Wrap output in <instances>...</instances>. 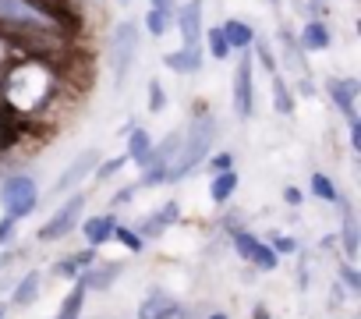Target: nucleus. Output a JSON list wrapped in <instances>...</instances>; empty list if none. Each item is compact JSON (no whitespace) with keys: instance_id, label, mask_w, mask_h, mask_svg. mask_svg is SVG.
Segmentation results:
<instances>
[{"instance_id":"nucleus-23","label":"nucleus","mask_w":361,"mask_h":319,"mask_svg":"<svg viewBox=\"0 0 361 319\" xmlns=\"http://www.w3.org/2000/svg\"><path fill=\"white\" fill-rule=\"evenodd\" d=\"M82 301H85V284L78 280V287L64 298V308H61V315L57 319H78V312H82Z\"/></svg>"},{"instance_id":"nucleus-4","label":"nucleus","mask_w":361,"mask_h":319,"mask_svg":"<svg viewBox=\"0 0 361 319\" xmlns=\"http://www.w3.org/2000/svg\"><path fill=\"white\" fill-rule=\"evenodd\" d=\"M135 50H138V25L135 22H121L114 29V40H110V64H114V85L117 89L124 85V78L131 71Z\"/></svg>"},{"instance_id":"nucleus-22","label":"nucleus","mask_w":361,"mask_h":319,"mask_svg":"<svg viewBox=\"0 0 361 319\" xmlns=\"http://www.w3.org/2000/svg\"><path fill=\"white\" fill-rule=\"evenodd\" d=\"M36 294H39V273H29L15 287V305H29V301H36Z\"/></svg>"},{"instance_id":"nucleus-2","label":"nucleus","mask_w":361,"mask_h":319,"mask_svg":"<svg viewBox=\"0 0 361 319\" xmlns=\"http://www.w3.org/2000/svg\"><path fill=\"white\" fill-rule=\"evenodd\" d=\"M177 29H180V54L166 57V68L173 71H199L202 68V0H188L177 11Z\"/></svg>"},{"instance_id":"nucleus-13","label":"nucleus","mask_w":361,"mask_h":319,"mask_svg":"<svg viewBox=\"0 0 361 319\" xmlns=\"http://www.w3.org/2000/svg\"><path fill=\"white\" fill-rule=\"evenodd\" d=\"M114 227H117V220L114 217H92V220H85V241L96 248V245H103V241H110L114 238Z\"/></svg>"},{"instance_id":"nucleus-9","label":"nucleus","mask_w":361,"mask_h":319,"mask_svg":"<svg viewBox=\"0 0 361 319\" xmlns=\"http://www.w3.org/2000/svg\"><path fill=\"white\" fill-rule=\"evenodd\" d=\"M99 160V152L96 149H85L82 156H75L71 164H68V171L61 174V181H57V192H68V188H75V185H82L89 174H92V164Z\"/></svg>"},{"instance_id":"nucleus-39","label":"nucleus","mask_w":361,"mask_h":319,"mask_svg":"<svg viewBox=\"0 0 361 319\" xmlns=\"http://www.w3.org/2000/svg\"><path fill=\"white\" fill-rule=\"evenodd\" d=\"M0 319H4V312H0Z\"/></svg>"},{"instance_id":"nucleus-31","label":"nucleus","mask_w":361,"mask_h":319,"mask_svg":"<svg viewBox=\"0 0 361 319\" xmlns=\"http://www.w3.org/2000/svg\"><path fill=\"white\" fill-rule=\"evenodd\" d=\"M231 164H234V156H231V152L213 156V171H216V174H220V171H231Z\"/></svg>"},{"instance_id":"nucleus-36","label":"nucleus","mask_w":361,"mask_h":319,"mask_svg":"<svg viewBox=\"0 0 361 319\" xmlns=\"http://www.w3.org/2000/svg\"><path fill=\"white\" fill-rule=\"evenodd\" d=\"M255 319H269V315H266V308H255Z\"/></svg>"},{"instance_id":"nucleus-33","label":"nucleus","mask_w":361,"mask_h":319,"mask_svg":"<svg viewBox=\"0 0 361 319\" xmlns=\"http://www.w3.org/2000/svg\"><path fill=\"white\" fill-rule=\"evenodd\" d=\"M283 199H287L290 206H298V203H301L305 195H301V188H287V192H283Z\"/></svg>"},{"instance_id":"nucleus-26","label":"nucleus","mask_w":361,"mask_h":319,"mask_svg":"<svg viewBox=\"0 0 361 319\" xmlns=\"http://www.w3.org/2000/svg\"><path fill=\"white\" fill-rule=\"evenodd\" d=\"M114 238H117V241H124V245H128L131 252H142V248H145V238H142L138 231H128V227H114Z\"/></svg>"},{"instance_id":"nucleus-27","label":"nucleus","mask_w":361,"mask_h":319,"mask_svg":"<svg viewBox=\"0 0 361 319\" xmlns=\"http://www.w3.org/2000/svg\"><path fill=\"white\" fill-rule=\"evenodd\" d=\"M92 263V248L89 252H82V255H71V259H64V263H57V273H75V270H82V266H89Z\"/></svg>"},{"instance_id":"nucleus-8","label":"nucleus","mask_w":361,"mask_h":319,"mask_svg":"<svg viewBox=\"0 0 361 319\" xmlns=\"http://www.w3.org/2000/svg\"><path fill=\"white\" fill-rule=\"evenodd\" d=\"M234 248L241 259L255 263L259 270H276V252L269 245H262L255 234H245V231H234Z\"/></svg>"},{"instance_id":"nucleus-15","label":"nucleus","mask_w":361,"mask_h":319,"mask_svg":"<svg viewBox=\"0 0 361 319\" xmlns=\"http://www.w3.org/2000/svg\"><path fill=\"white\" fill-rule=\"evenodd\" d=\"M124 270V263H106V266H96V270H89V273H82V284H85V291L89 287H110L114 284V277Z\"/></svg>"},{"instance_id":"nucleus-11","label":"nucleus","mask_w":361,"mask_h":319,"mask_svg":"<svg viewBox=\"0 0 361 319\" xmlns=\"http://www.w3.org/2000/svg\"><path fill=\"white\" fill-rule=\"evenodd\" d=\"M180 312V305L170 298V294H163V291H152L142 305H138V319H173Z\"/></svg>"},{"instance_id":"nucleus-34","label":"nucleus","mask_w":361,"mask_h":319,"mask_svg":"<svg viewBox=\"0 0 361 319\" xmlns=\"http://www.w3.org/2000/svg\"><path fill=\"white\" fill-rule=\"evenodd\" d=\"M152 8H159V11L173 15V0H152Z\"/></svg>"},{"instance_id":"nucleus-38","label":"nucleus","mask_w":361,"mask_h":319,"mask_svg":"<svg viewBox=\"0 0 361 319\" xmlns=\"http://www.w3.org/2000/svg\"><path fill=\"white\" fill-rule=\"evenodd\" d=\"M8 259H11V255H0V266H4V263H8Z\"/></svg>"},{"instance_id":"nucleus-16","label":"nucleus","mask_w":361,"mask_h":319,"mask_svg":"<svg viewBox=\"0 0 361 319\" xmlns=\"http://www.w3.org/2000/svg\"><path fill=\"white\" fill-rule=\"evenodd\" d=\"M149 152H152L149 135H145L142 128H135V131L128 135V160H135L138 167H145V164H149Z\"/></svg>"},{"instance_id":"nucleus-6","label":"nucleus","mask_w":361,"mask_h":319,"mask_svg":"<svg viewBox=\"0 0 361 319\" xmlns=\"http://www.w3.org/2000/svg\"><path fill=\"white\" fill-rule=\"evenodd\" d=\"M252 50H245L241 54V61H238V71H234V110H238V117L241 121H248L252 117V107H255V92H252Z\"/></svg>"},{"instance_id":"nucleus-35","label":"nucleus","mask_w":361,"mask_h":319,"mask_svg":"<svg viewBox=\"0 0 361 319\" xmlns=\"http://www.w3.org/2000/svg\"><path fill=\"white\" fill-rule=\"evenodd\" d=\"M11 227H15V220H11V217H4V224H0V241H4V238L11 234Z\"/></svg>"},{"instance_id":"nucleus-7","label":"nucleus","mask_w":361,"mask_h":319,"mask_svg":"<svg viewBox=\"0 0 361 319\" xmlns=\"http://www.w3.org/2000/svg\"><path fill=\"white\" fill-rule=\"evenodd\" d=\"M0 18L4 22H22V25H36V29H50L54 18L36 8L32 0H0Z\"/></svg>"},{"instance_id":"nucleus-17","label":"nucleus","mask_w":361,"mask_h":319,"mask_svg":"<svg viewBox=\"0 0 361 319\" xmlns=\"http://www.w3.org/2000/svg\"><path fill=\"white\" fill-rule=\"evenodd\" d=\"M329 47V32L322 22H305L301 29V50H326Z\"/></svg>"},{"instance_id":"nucleus-19","label":"nucleus","mask_w":361,"mask_h":319,"mask_svg":"<svg viewBox=\"0 0 361 319\" xmlns=\"http://www.w3.org/2000/svg\"><path fill=\"white\" fill-rule=\"evenodd\" d=\"M273 107L280 114H294V96H290V89H287V82L276 68H273Z\"/></svg>"},{"instance_id":"nucleus-10","label":"nucleus","mask_w":361,"mask_h":319,"mask_svg":"<svg viewBox=\"0 0 361 319\" xmlns=\"http://www.w3.org/2000/svg\"><path fill=\"white\" fill-rule=\"evenodd\" d=\"M357 92H361L357 78H329V96H333V103L340 107V114H343L347 121H357V117H354V100H357Z\"/></svg>"},{"instance_id":"nucleus-30","label":"nucleus","mask_w":361,"mask_h":319,"mask_svg":"<svg viewBox=\"0 0 361 319\" xmlns=\"http://www.w3.org/2000/svg\"><path fill=\"white\" fill-rule=\"evenodd\" d=\"M269 248H273L276 255H280V252H283V255H290V252H298V241H294V238H287V234H276Z\"/></svg>"},{"instance_id":"nucleus-32","label":"nucleus","mask_w":361,"mask_h":319,"mask_svg":"<svg viewBox=\"0 0 361 319\" xmlns=\"http://www.w3.org/2000/svg\"><path fill=\"white\" fill-rule=\"evenodd\" d=\"M343 280H347V287H354V291L361 287V277H357V273H354L350 266H343Z\"/></svg>"},{"instance_id":"nucleus-24","label":"nucleus","mask_w":361,"mask_h":319,"mask_svg":"<svg viewBox=\"0 0 361 319\" xmlns=\"http://www.w3.org/2000/svg\"><path fill=\"white\" fill-rule=\"evenodd\" d=\"M312 192H315L322 203H340V192H336V185H333L326 174H312Z\"/></svg>"},{"instance_id":"nucleus-25","label":"nucleus","mask_w":361,"mask_h":319,"mask_svg":"<svg viewBox=\"0 0 361 319\" xmlns=\"http://www.w3.org/2000/svg\"><path fill=\"white\" fill-rule=\"evenodd\" d=\"M145 22H149V32H152V36H163V32L170 29V15H166V11H159V8H149Z\"/></svg>"},{"instance_id":"nucleus-37","label":"nucleus","mask_w":361,"mask_h":319,"mask_svg":"<svg viewBox=\"0 0 361 319\" xmlns=\"http://www.w3.org/2000/svg\"><path fill=\"white\" fill-rule=\"evenodd\" d=\"M209 319H231V315H227V312H213Z\"/></svg>"},{"instance_id":"nucleus-40","label":"nucleus","mask_w":361,"mask_h":319,"mask_svg":"<svg viewBox=\"0 0 361 319\" xmlns=\"http://www.w3.org/2000/svg\"><path fill=\"white\" fill-rule=\"evenodd\" d=\"M0 57H4V50H0Z\"/></svg>"},{"instance_id":"nucleus-14","label":"nucleus","mask_w":361,"mask_h":319,"mask_svg":"<svg viewBox=\"0 0 361 319\" xmlns=\"http://www.w3.org/2000/svg\"><path fill=\"white\" fill-rule=\"evenodd\" d=\"M224 36H227L231 50H248V47L255 43V32H252V25H245V22H238V18H231V22L224 25Z\"/></svg>"},{"instance_id":"nucleus-5","label":"nucleus","mask_w":361,"mask_h":319,"mask_svg":"<svg viewBox=\"0 0 361 319\" xmlns=\"http://www.w3.org/2000/svg\"><path fill=\"white\" fill-rule=\"evenodd\" d=\"M82 210H85V195L78 192V195H71V199H68L54 217H50V224H43V227H39V241H61L64 234H71V231L78 227Z\"/></svg>"},{"instance_id":"nucleus-29","label":"nucleus","mask_w":361,"mask_h":319,"mask_svg":"<svg viewBox=\"0 0 361 319\" xmlns=\"http://www.w3.org/2000/svg\"><path fill=\"white\" fill-rule=\"evenodd\" d=\"M166 107V96H163V85L159 82H149V110L152 114H159Z\"/></svg>"},{"instance_id":"nucleus-3","label":"nucleus","mask_w":361,"mask_h":319,"mask_svg":"<svg viewBox=\"0 0 361 319\" xmlns=\"http://www.w3.org/2000/svg\"><path fill=\"white\" fill-rule=\"evenodd\" d=\"M0 203H4V213H8L11 220H22V217H29V213L36 210V203H39V188H36L32 178L15 174V178L4 181V188H0Z\"/></svg>"},{"instance_id":"nucleus-21","label":"nucleus","mask_w":361,"mask_h":319,"mask_svg":"<svg viewBox=\"0 0 361 319\" xmlns=\"http://www.w3.org/2000/svg\"><path fill=\"white\" fill-rule=\"evenodd\" d=\"M206 50H209V57H216V61H227V57H231V43H227L224 29H209V32H206Z\"/></svg>"},{"instance_id":"nucleus-18","label":"nucleus","mask_w":361,"mask_h":319,"mask_svg":"<svg viewBox=\"0 0 361 319\" xmlns=\"http://www.w3.org/2000/svg\"><path fill=\"white\" fill-rule=\"evenodd\" d=\"M234 188H238V174L234 171H220L213 178V185H209V195H213V203H227L234 195Z\"/></svg>"},{"instance_id":"nucleus-20","label":"nucleus","mask_w":361,"mask_h":319,"mask_svg":"<svg viewBox=\"0 0 361 319\" xmlns=\"http://www.w3.org/2000/svg\"><path fill=\"white\" fill-rule=\"evenodd\" d=\"M343 252H347V259L357 255V220L347 203H343Z\"/></svg>"},{"instance_id":"nucleus-12","label":"nucleus","mask_w":361,"mask_h":319,"mask_svg":"<svg viewBox=\"0 0 361 319\" xmlns=\"http://www.w3.org/2000/svg\"><path fill=\"white\" fill-rule=\"evenodd\" d=\"M173 220H177V203H166L163 210H156V213H152V217H149V220L138 227V234H142V238H152V234L166 231Z\"/></svg>"},{"instance_id":"nucleus-28","label":"nucleus","mask_w":361,"mask_h":319,"mask_svg":"<svg viewBox=\"0 0 361 319\" xmlns=\"http://www.w3.org/2000/svg\"><path fill=\"white\" fill-rule=\"evenodd\" d=\"M124 164H128V156H117V160H106V164H99V167H96V178H99V181H106V178H114V174H117V171H121Z\"/></svg>"},{"instance_id":"nucleus-1","label":"nucleus","mask_w":361,"mask_h":319,"mask_svg":"<svg viewBox=\"0 0 361 319\" xmlns=\"http://www.w3.org/2000/svg\"><path fill=\"white\" fill-rule=\"evenodd\" d=\"M213 138H216V121L209 114L195 117L188 135H180V145H177V156H173V167L166 171V181H177V178L192 174L195 167H202L206 152L213 149Z\"/></svg>"}]
</instances>
